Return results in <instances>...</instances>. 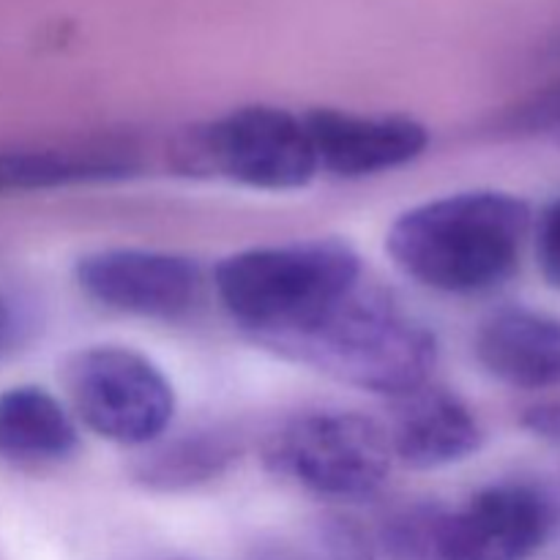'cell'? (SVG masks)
Wrapping results in <instances>:
<instances>
[{"instance_id":"cell-1","label":"cell","mask_w":560,"mask_h":560,"mask_svg":"<svg viewBox=\"0 0 560 560\" xmlns=\"http://www.w3.org/2000/svg\"><path fill=\"white\" fill-rule=\"evenodd\" d=\"M530 208L509 191L476 189L438 197L405 211L386 249L405 277L438 293H485L520 266Z\"/></svg>"},{"instance_id":"cell-2","label":"cell","mask_w":560,"mask_h":560,"mask_svg":"<svg viewBox=\"0 0 560 560\" xmlns=\"http://www.w3.org/2000/svg\"><path fill=\"white\" fill-rule=\"evenodd\" d=\"M262 348L345 386L392 399L427 386L438 364V339L427 323L364 282L315 320Z\"/></svg>"},{"instance_id":"cell-3","label":"cell","mask_w":560,"mask_h":560,"mask_svg":"<svg viewBox=\"0 0 560 560\" xmlns=\"http://www.w3.org/2000/svg\"><path fill=\"white\" fill-rule=\"evenodd\" d=\"M359 282L361 257L337 238L255 246L213 271L219 301L257 345L306 326Z\"/></svg>"},{"instance_id":"cell-4","label":"cell","mask_w":560,"mask_h":560,"mask_svg":"<svg viewBox=\"0 0 560 560\" xmlns=\"http://www.w3.org/2000/svg\"><path fill=\"white\" fill-rule=\"evenodd\" d=\"M175 173L262 191H295L317 170L304 118L271 104H249L180 131L170 145Z\"/></svg>"},{"instance_id":"cell-5","label":"cell","mask_w":560,"mask_h":560,"mask_svg":"<svg viewBox=\"0 0 560 560\" xmlns=\"http://www.w3.org/2000/svg\"><path fill=\"white\" fill-rule=\"evenodd\" d=\"M262 465L277 479L328 501L375 498L392 474L386 427L353 410H312L268 432Z\"/></svg>"},{"instance_id":"cell-6","label":"cell","mask_w":560,"mask_h":560,"mask_svg":"<svg viewBox=\"0 0 560 560\" xmlns=\"http://www.w3.org/2000/svg\"><path fill=\"white\" fill-rule=\"evenodd\" d=\"M77 419L104 441L148 446L167 432L175 392L148 355L120 345L77 350L63 366Z\"/></svg>"},{"instance_id":"cell-7","label":"cell","mask_w":560,"mask_h":560,"mask_svg":"<svg viewBox=\"0 0 560 560\" xmlns=\"http://www.w3.org/2000/svg\"><path fill=\"white\" fill-rule=\"evenodd\" d=\"M558 528V487L503 481L448 512L446 560H528Z\"/></svg>"},{"instance_id":"cell-8","label":"cell","mask_w":560,"mask_h":560,"mask_svg":"<svg viewBox=\"0 0 560 560\" xmlns=\"http://www.w3.org/2000/svg\"><path fill=\"white\" fill-rule=\"evenodd\" d=\"M77 284L88 299L140 317L186 315L197 304L202 273L191 257L159 249H102L80 257Z\"/></svg>"},{"instance_id":"cell-9","label":"cell","mask_w":560,"mask_h":560,"mask_svg":"<svg viewBox=\"0 0 560 560\" xmlns=\"http://www.w3.org/2000/svg\"><path fill=\"white\" fill-rule=\"evenodd\" d=\"M320 173L366 178L416 162L430 145V131L408 115H361L317 107L301 115Z\"/></svg>"},{"instance_id":"cell-10","label":"cell","mask_w":560,"mask_h":560,"mask_svg":"<svg viewBox=\"0 0 560 560\" xmlns=\"http://www.w3.org/2000/svg\"><path fill=\"white\" fill-rule=\"evenodd\" d=\"M388 446L392 454L416 470H435L474 457L485 443V430L474 410L443 386H421L394 399Z\"/></svg>"},{"instance_id":"cell-11","label":"cell","mask_w":560,"mask_h":560,"mask_svg":"<svg viewBox=\"0 0 560 560\" xmlns=\"http://www.w3.org/2000/svg\"><path fill=\"white\" fill-rule=\"evenodd\" d=\"M142 170L140 153L124 140H82L63 145L0 148V197L66 186L113 184L135 178Z\"/></svg>"},{"instance_id":"cell-12","label":"cell","mask_w":560,"mask_h":560,"mask_svg":"<svg viewBox=\"0 0 560 560\" xmlns=\"http://www.w3.org/2000/svg\"><path fill=\"white\" fill-rule=\"evenodd\" d=\"M476 359L495 381L523 392L560 386V317L501 310L481 323Z\"/></svg>"},{"instance_id":"cell-13","label":"cell","mask_w":560,"mask_h":560,"mask_svg":"<svg viewBox=\"0 0 560 560\" xmlns=\"http://www.w3.org/2000/svg\"><path fill=\"white\" fill-rule=\"evenodd\" d=\"M77 443L74 419L47 388L14 386L0 394V459L22 468L63 463Z\"/></svg>"},{"instance_id":"cell-14","label":"cell","mask_w":560,"mask_h":560,"mask_svg":"<svg viewBox=\"0 0 560 560\" xmlns=\"http://www.w3.org/2000/svg\"><path fill=\"white\" fill-rule=\"evenodd\" d=\"M244 452L238 432L228 427H200L167 441L148 443L131 468L142 487L156 492L191 490L222 476Z\"/></svg>"},{"instance_id":"cell-15","label":"cell","mask_w":560,"mask_h":560,"mask_svg":"<svg viewBox=\"0 0 560 560\" xmlns=\"http://www.w3.org/2000/svg\"><path fill=\"white\" fill-rule=\"evenodd\" d=\"M448 512L432 501L394 509L383 520L377 547L388 560H446Z\"/></svg>"},{"instance_id":"cell-16","label":"cell","mask_w":560,"mask_h":560,"mask_svg":"<svg viewBox=\"0 0 560 560\" xmlns=\"http://www.w3.org/2000/svg\"><path fill=\"white\" fill-rule=\"evenodd\" d=\"M304 560H375L377 545L355 520L345 514H326L310 523L301 539Z\"/></svg>"},{"instance_id":"cell-17","label":"cell","mask_w":560,"mask_h":560,"mask_svg":"<svg viewBox=\"0 0 560 560\" xmlns=\"http://www.w3.org/2000/svg\"><path fill=\"white\" fill-rule=\"evenodd\" d=\"M509 124H512V129L547 137V140L560 145V82L547 88V91L536 93L530 102L514 109Z\"/></svg>"},{"instance_id":"cell-18","label":"cell","mask_w":560,"mask_h":560,"mask_svg":"<svg viewBox=\"0 0 560 560\" xmlns=\"http://www.w3.org/2000/svg\"><path fill=\"white\" fill-rule=\"evenodd\" d=\"M536 260L547 284L560 290V197L541 213L536 228Z\"/></svg>"},{"instance_id":"cell-19","label":"cell","mask_w":560,"mask_h":560,"mask_svg":"<svg viewBox=\"0 0 560 560\" xmlns=\"http://www.w3.org/2000/svg\"><path fill=\"white\" fill-rule=\"evenodd\" d=\"M523 427L539 441L560 448V402L534 405L523 413Z\"/></svg>"},{"instance_id":"cell-20","label":"cell","mask_w":560,"mask_h":560,"mask_svg":"<svg viewBox=\"0 0 560 560\" xmlns=\"http://www.w3.org/2000/svg\"><path fill=\"white\" fill-rule=\"evenodd\" d=\"M16 331H20V317L14 315L9 304L0 299V355L9 350V345L16 339Z\"/></svg>"}]
</instances>
